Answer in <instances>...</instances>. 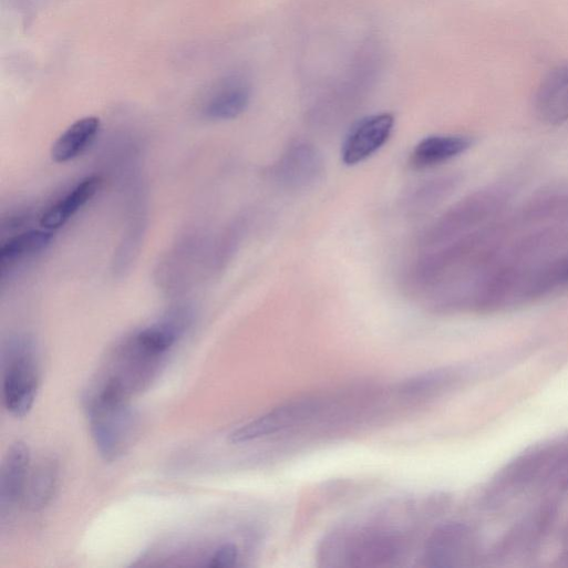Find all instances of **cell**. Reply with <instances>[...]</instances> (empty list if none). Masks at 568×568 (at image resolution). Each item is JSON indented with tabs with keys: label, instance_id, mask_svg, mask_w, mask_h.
<instances>
[{
	"label": "cell",
	"instance_id": "obj_1",
	"mask_svg": "<svg viewBox=\"0 0 568 568\" xmlns=\"http://www.w3.org/2000/svg\"><path fill=\"white\" fill-rule=\"evenodd\" d=\"M4 374V401L17 417H24L32 410L40 384L39 365L33 344L19 340L10 347Z\"/></svg>",
	"mask_w": 568,
	"mask_h": 568
},
{
	"label": "cell",
	"instance_id": "obj_2",
	"mask_svg": "<svg viewBox=\"0 0 568 568\" xmlns=\"http://www.w3.org/2000/svg\"><path fill=\"white\" fill-rule=\"evenodd\" d=\"M324 161L320 151L308 142L290 144L271 167L272 182L287 192H302L320 182Z\"/></svg>",
	"mask_w": 568,
	"mask_h": 568
},
{
	"label": "cell",
	"instance_id": "obj_3",
	"mask_svg": "<svg viewBox=\"0 0 568 568\" xmlns=\"http://www.w3.org/2000/svg\"><path fill=\"white\" fill-rule=\"evenodd\" d=\"M395 120L389 113L375 114L359 121L347 134L341 147V161L347 166L364 163L389 142Z\"/></svg>",
	"mask_w": 568,
	"mask_h": 568
},
{
	"label": "cell",
	"instance_id": "obj_4",
	"mask_svg": "<svg viewBox=\"0 0 568 568\" xmlns=\"http://www.w3.org/2000/svg\"><path fill=\"white\" fill-rule=\"evenodd\" d=\"M317 407L318 404L313 401L282 405L237 428L230 434L229 440L238 444L276 434L304 421Z\"/></svg>",
	"mask_w": 568,
	"mask_h": 568
},
{
	"label": "cell",
	"instance_id": "obj_5",
	"mask_svg": "<svg viewBox=\"0 0 568 568\" xmlns=\"http://www.w3.org/2000/svg\"><path fill=\"white\" fill-rule=\"evenodd\" d=\"M128 413L121 404H105L96 400L91 407L93 436L106 458L121 453L128 431Z\"/></svg>",
	"mask_w": 568,
	"mask_h": 568
},
{
	"label": "cell",
	"instance_id": "obj_6",
	"mask_svg": "<svg viewBox=\"0 0 568 568\" xmlns=\"http://www.w3.org/2000/svg\"><path fill=\"white\" fill-rule=\"evenodd\" d=\"M251 101L249 85L236 78L218 84L205 100L202 112L210 121H231L242 115Z\"/></svg>",
	"mask_w": 568,
	"mask_h": 568
},
{
	"label": "cell",
	"instance_id": "obj_7",
	"mask_svg": "<svg viewBox=\"0 0 568 568\" xmlns=\"http://www.w3.org/2000/svg\"><path fill=\"white\" fill-rule=\"evenodd\" d=\"M30 462L31 454L25 443L18 442L10 448L0 472V506L3 515L23 499Z\"/></svg>",
	"mask_w": 568,
	"mask_h": 568
},
{
	"label": "cell",
	"instance_id": "obj_8",
	"mask_svg": "<svg viewBox=\"0 0 568 568\" xmlns=\"http://www.w3.org/2000/svg\"><path fill=\"white\" fill-rule=\"evenodd\" d=\"M102 186L100 176H89L50 206L41 217V226L49 230L64 227L99 193Z\"/></svg>",
	"mask_w": 568,
	"mask_h": 568
},
{
	"label": "cell",
	"instance_id": "obj_9",
	"mask_svg": "<svg viewBox=\"0 0 568 568\" xmlns=\"http://www.w3.org/2000/svg\"><path fill=\"white\" fill-rule=\"evenodd\" d=\"M471 146L472 141L465 136H430L414 147L409 163L415 171L431 169L463 155Z\"/></svg>",
	"mask_w": 568,
	"mask_h": 568
},
{
	"label": "cell",
	"instance_id": "obj_10",
	"mask_svg": "<svg viewBox=\"0 0 568 568\" xmlns=\"http://www.w3.org/2000/svg\"><path fill=\"white\" fill-rule=\"evenodd\" d=\"M473 541L472 531L462 524L445 525L431 536L426 547V559L430 566H454L462 558Z\"/></svg>",
	"mask_w": 568,
	"mask_h": 568
},
{
	"label": "cell",
	"instance_id": "obj_11",
	"mask_svg": "<svg viewBox=\"0 0 568 568\" xmlns=\"http://www.w3.org/2000/svg\"><path fill=\"white\" fill-rule=\"evenodd\" d=\"M536 110L550 125L568 121V65L554 70L544 80L536 96Z\"/></svg>",
	"mask_w": 568,
	"mask_h": 568
},
{
	"label": "cell",
	"instance_id": "obj_12",
	"mask_svg": "<svg viewBox=\"0 0 568 568\" xmlns=\"http://www.w3.org/2000/svg\"><path fill=\"white\" fill-rule=\"evenodd\" d=\"M100 132V118L91 116L78 121L54 143L51 152L53 161L66 164L76 159L93 145Z\"/></svg>",
	"mask_w": 568,
	"mask_h": 568
},
{
	"label": "cell",
	"instance_id": "obj_13",
	"mask_svg": "<svg viewBox=\"0 0 568 568\" xmlns=\"http://www.w3.org/2000/svg\"><path fill=\"white\" fill-rule=\"evenodd\" d=\"M55 234L42 227L21 233L8 239L0 248L2 271L14 268L20 262L31 259L45 251L54 241Z\"/></svg>",
	"mask_w": 568,
	"mask_h": 568
},
{
	"label": "cell",
	"instance_id": "obj_14",
	"mask_svg": "<svg viewBox=\"0 0 568 568\" xmlns=\"http://www.w3.org/2000/svg\"><path fill=\"white\" fill-rule=\"evenodd\" d=\"M60 478V466L54 458H43L30 471L23 500L31 510L45 508L53 499Z\"/></svg>",
	"mask_w": 568,
	"mask_h": 568
},
{
	"label": "cell",
	"instance_id": "obj_15",
	"mask_svg": "<svg viewBox=\"0 0 568 568\" xmlns=\"http://www.w3.org/2000/svg\"><path fill=\"white\" fill-rule=\"evenodd\" d=\"M185 326L186 316L179 311L159 323L141 330L134 338V345L146 355H161L176 343Z\"/></svg>",
	"mask_w": 568,
	"mask_h": 568
},
{
	"label": "cell",
	"instance_id": "obj_16",
	"mask_svg": "<svg viewBox=\"0 0 568 568\" xmlns=\"http://www.w3.org/2000/svg\"><path fill=\"white\" fill-rule=\"evenodd\" d=\"M450 184L446 179L423 183L407 196L404 203L405 210L411 216L426 214L441 202L450 189Z\"/></svg>",
	"mask_w": 568,
	"mask_h": 568
},
{
	"label": "cell",
	"instance_id": "obj_17",
	"mask_svg": "<svg viewBox=\"0 0 568 568\" xmlns=\"http://www.w3.org/2000/svg\"><path fill=\"white\" fill-rule=\"evenodd\" d=\"M238 547L235 544L220 546L210 559V567H234L238 560Z\"/></svg>",
	"mask_w": 568,
	"mask_h": 568
},
{
	"label": "cell",
	"instance_id": "obj_18",
	"mask_svg": "<svg viewBox=\"0 0 568 568\" xmlns=\"http://www.w3.org/2000/svg\"><path fill=\"white\" fill-rule=\"evenodd\" d=\"M565 280L568 281V269H567V271L565 273Z\"/></svg>",
	"mask_w": 568,
	"mask_h": 568
}]
</instances>
